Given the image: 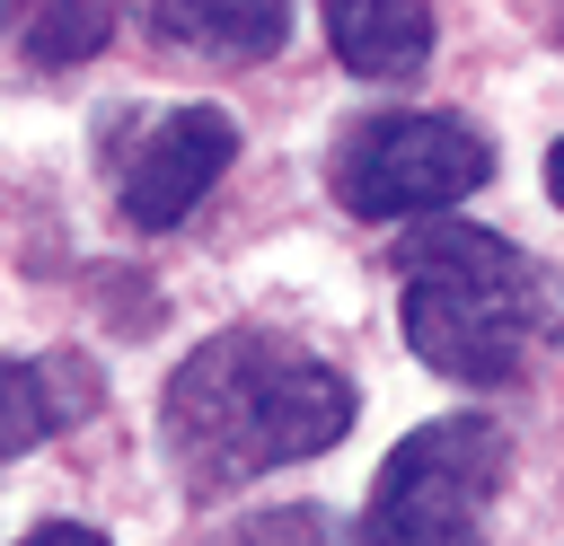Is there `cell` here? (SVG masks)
<instances>
[{"label": "cell", "mask_w": 564, "mask_h": 546, "mask_svg": "<svg viewBox=\"0 0 564 546\" xmlns=\"http://www.w3.org/2000/svg\"><path fill=\"white\" fill-rule=\"evenodd\" d=\"M238 159V123L220 114V106H176V114H159L150 132H141V150H132V167H123V220L132 229H176L203 194H212V176Z\"/></svg>", "instance_id": "5"}, {"label": "cell", "mask_w": 564, "mask_h": 546, "mask_svg": "<svg viewBox=\"0 0 564 546\" xmlns=\"http://www.w3.org/2000/svg\"><path fill=\"white\" fill-rule=\"evenodd\" d=\"M485 176H494V150L449 114H370L335 141V203L361 220L467 203Z\"/></svg>", "instance_id": "4"}, {"label": "cell", "mask_w": 564, "mask_h": 546, "mask_svg": "<svg viewBox=\"0 0 564 546\" xmlns=\"http://www.w3.org/2000/svg\"><path fill=\"white\" fill-rule=\"evenodd\" d=\"M229 546H335L317 511H273V520H247Z\"/></svg>", "instance_id": "10"}, {"label": "cell", "mask_w": 564, "mask_h": 546, "mask_svg": "<svg viewBox=\"0 0 564 546\" xmlns=\"http://www.w3.org/2000/svg\"><path fill=\"white\" fill-rule=\"evenodd\" d=\"M70 414H97V370L79 352H35V361H9L0 370V449L9 458H26Z\"/></svg>", "instance_id": "8"}, {"label": "cell", "mask_w": 564, "mask_h": 546, "mask_svg": "<svg viewBox=\"0 0 564 546\" xmlns=\"http://www.w3.org/2000/svg\"><path fill=\"white\" fill-rule=\"evenodd\" d=\"M405 343L441 370V379H467V387H502L520 379V361L555 335V299H546V273L494 238V229H423L405 255Z\"/></svg>", "instance_id": "2"}, {"label": "cell", "mask_w": 564, "mask_h": 546, "mask_svg": "<svg viewBox=\"0 0 564 546\" xmlns=\"http://www.w3.org/2000/svg\"><path fill=\"white\" fill-rule=\"evenodd\" d=\"M150 35L203 62H264L291 44V0H150Z\"/></svg>", "instance_id": "6"}, {"label": "cell", "mask_w": 564, "mask_h": 546, "mask_svg": "<svg viewBox=\"0 0 564 546\" xmlns=\"http://www.w3.org/2000/svg\"><path fill=\"white\" fill-rule=\"evenodd\" d=\"M167 458L194 493L247 484L282 458H317L352 432V379L326 370L317 352L282 343V335H212L185 352V370L167 379Z\"/></svg>", "instance_id": "1"}, {"label": "cell", "mask_w": 564, "mask_h": 546, "mask_svg": "<svg viewBox=\"0 0 564 546\" xmlns=\"http://www.w3.org/2000/svg\"><path fill=\"white\" fill-rule=\"evenodd\" d=\"M18 546H106L97 528H70V520H53V528H26Z\"/></svg>", "instance_id": "11"}, {"label": "cell", "mask_w": 564, "mask_h": 546, "mask_svg": "<svg viewBox=\"0 0 564 546\" xmlns=\"http://www.w3.org/2000/svg\"><path fill=\"white\" fill-rule=\"evenodd\" d=\"M546 194H555V203H564V141H555V150H546Z\"/></svg>", "instance_id": "12"}, {"label": "cell", "mask_w": 564, "mask_h": 546, "mask_svg": "<svg viewBox=\"0 0 564 546\" xmlns=\"http://www.w3.org/2000/svg\"><path fill=\"white\" fill-rule=\"evenodd\" d=\"M106 35H115V9H106V0H35V18H26V62H35V70H70V62H88Z\"/></svg>", "instance_id": "9"}, {"label": "cell", "mask_w": 564, "mask_h": 546, "mask_svg": "<svg viewBox=\"0 0 564 546\" xmlns=\"http://www.w3.org/2000/svg\"><path fill=\"white\" fill-rule=\"evenodd\" d=\"M326 44L361 79H414L432 53V0H326Z\"/></svg>", "instance_id": "7"}, {"label": "cell", "mask_w": 564, "mask_h": 546, "mask_svg": "<svg viewBox=\"0 0 564 546\" xmlns=\"http://www.w3.org/2000/svg\"><path fill=\"white\" fill-rule=\"evenodd\" d=\"M502 432L485 414H441V423H414L370 502H361V528L352 546H476L485 528V502L502 493Z\"/></svg>", "instance_id": "3"}]
</instances>
